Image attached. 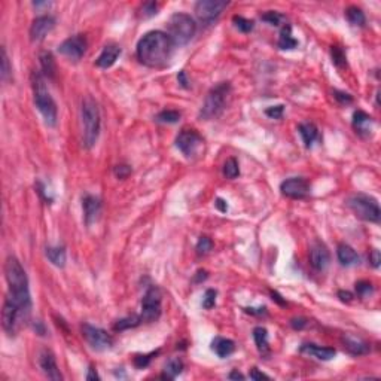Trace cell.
I'll use <instances>...</instances> for the list:
<instances>
[{
	"instance_id": "cell-30",
	"label": "cell",
	"mask_w": 381,
	"mask_h": 381,
	"mask_svg": "<svg viewBox=\"0 0 381 381\" xmlns=\"http://www.w3.org/2000/svg\"><path fill=\"white\" fill-rule=\"evenodd\" d=\"M182 371H184V362H182V359L173 357V359H170L169 362H167V365H166V368H164L162 378L173 380V378H176Z\"/></svg>"
},
{
	"instance_id": "cell-52",
	"label": "cell",
	"mask_w": 381,
	"mask_h": 381,
	"mask_svg": "<svg viewBox=\"0 0 381 381\" xmlns=\"http://www.w3.org/2000/svg\"><path fill=\"white\" fill-rule=\"evenodd\" d=\"M177 81H179V84L182 85L184 88H189V81H188V78H186V75H185V71H179V75H177Z\"/></svg>"
},
{
	"instance_id": "cell-27",
	"label": "cell",
	"mask_w": 381,
	"mask_h": 381,
	"mask_svg": "<svg viewBox=\"0 0 381 381\" xmlns=\"http://www.w3.org/2000/svg\"><path fill=\"white\" fill-rule=\"evenodd\" d=\"M45 253H46V258L49 259V262L52 265H56L58 268H63L66 265V258L67 256H66V250H64L63 246H48Z\"/></svg>"
},
{
	"instance_id": "cell-7",
	"label": "cell",
	"mask_w": 381,
	"mask_h": 381,
	"mask_svg": "<svg viewBox=\"0 0 381 381\" xmlns=\"http://www.w3.org/2000/svg\"><path fill=\"white\" fill-rule=\"evenodd\" d=\"M347 204L359 219L374 224L380 222V206L374 197L367 194H354L347 199Z\"/></svg>"
},
{
	"instance_id": "cell-38",
	"label": "cell",
	"mask_w": 381,
	"mask_h": 381,
	"mask_svg": "<svg viewBox=\"0 0 381 381\" xmlns=\"http://www.w3.org/2000/svg\"><path fill=\"white\" fill-rule=\"evenodd\" d=\"M356 294L360 298H367L369 297L372 292H374V286L372 283L368 282V280H360V282L356 283Z\"/></svg>"
},
{
	"instance_id": "cell-58",
	"label": "cell",
	"mask_w": 381,
	"mask_h": 381,
	"mask_svg": "<svg viewBox=\"0 0 381 381\" xmlns=\"http://www.w3.org/2000/svg\"><path fill=\"white\" fill-rule=\"evenodd\" d=\"M49 2H34L33 3V6L36 8V9H42V8H49Z\"/></svg>"
},
{
	"instance_id": "cell-36",
	"label": "cell",
	"mask_w": 381,
	"mask_h": 381,
	"mask_svg": "<svg viewBox=\"0 0 381 381\" xmlns=\"http://www.w3.org/2000/svg\"><path fill=\"white\" fill-rule=\"evenodd\" d=\"M331 56H332V63H334L338 69H342V67L347 66V57H346V52H344L339 46H332Z\"/></svg>"
},
{
	"instance_id": "cell-1",
	"label": "cell",
	"mask_w": 381,
	"mask_h": 381,
	"mask_svg": "<svg viewBox=\"0 0 381 381\" xmlns=\"http://www.w3.org/2000/svg\"><path fill=\"white\" fill-rule=\"evenodd\" d=\"M174 46L169 33L154 30L146 33L137 43V58L148 67H162L170 61Z\"/></svg>"
},
{
	"instance_id": "cell-20",
	"label": "cell",
	"mask_w": 381,
	"mask_h": 381,
	"mask_svg": "<svg viewBox=\"0 0 381 381\" xmlns=\"http://www.w3.org/2000/svg\"><path fill=\"white\" fill-rule=\"evenodd\" d=\"M121 48L118 45H106L104 49L101 51L99 58L96 60V64L100 69H109L116 63V60L121 56Z\"/></svg>"
},
{
	"instance_id": "cell-56",
	"label": "cell",
	"mask_w": 381,
	"mask_h": 381,
	"mask_svg": "<svg viewBox=\"0 0 381 381\" xmlns=\"http://www.w3.org/2000/svg\"><path fill=\"white\" fill-rule=\"evenodd\" d=\"M265 307H261V309H246V313H250V314H258V316H261V314H265Z\"/></svg>"
},
{
	"instance_id": "cell-19",
	"label": "cell",
	"mask_w": 381,
	"mask_h": 381,
	"mask_svg": "<svg viewBox=\"0 0 381 381\" xmlns=\"http://www.w3.org/2000/svg\"><path fill=\"white\" fill-rule=\"evenodd\" d=\"M299 352L302 354H307V356H311V357H316L319 360H331L335 357V349H331V347H320V346H316V344H311V342H307V344H302Z\"/></svg>"
},
{
	"instance_id": "cell-10",
	"label": "cell",
	"mask_w": 381,
	"mask_h": 381,
	"mask_svg": "<svg viewBox=\"0 0 381 381\" xmlns=\"http://www.w3.org/2000/svg\"><path fill=\"white\" fill-rule=\"evenodd\" d=\"M203 144H204V140L201 134L197 130H192V128H184L176 137V146L186 158L198 155Z\"/></svg>"
},
{
	"instance_id": "cell-15",
	"label": "cell",
	"mask_w": 381,
	"mask_h": 381,
	"mask_svg": "<svg viewBox=\"0 0 381 381\" xmlns=\"http://www.w3.org/2000/svg\"><path fill=\"white\" fill-rule=\"evenodd\" d=\"M56 27V18L51 15H41L33 20L30 27V39L33 42L43 41Z\"/></svg>"
},
{
	"instance_id": "cell-34",
	"label": "cell",
	"mask_w": 381,
	"mask_h": 381,
	"mask_svg": "<svg viewBox=\"0 0 381 381\" xmlns=\"http://www.w3.org/2000/svg\"><path fill=\"white\" fill-rule=\"evenodd\" d=\"M180 119V112L177 111H162L155 116V121L162 124H176Z\"/></svg>"
},
{
	"instance_id": "cell-51",
	"label": "cell",
	"mask_w": 381,
	"mask_h": 381,
	"mask_svg": "<svg viewBox=\"0 0 381 381\" xmlns=\"http://www.w3.org/2000/svg\"><path fill=\"white\" fill-rule=\"evenodd\" d=\"M291 325H292L294 329H302L304 326L307 325V322H305V319L298 317V319H292V320H291Z\"/></svg>"
},
{
	"instance_id": "cell-57",
	"label": "cell",
	"mask_w": 381,
	"mask_h": 381,
	"mask_svg": "<svg viewBox=\"0 0 381 381\" xmlns=\"http://www.w3.org/2000/svg\"><path fill=\"white\" fill-rule=\"evenodd\" d=\"M207 279V273L204 271V269H199L197 273V277H195V282L199 283L203 282V280H206Z\"/></svg>"
},
{
	"instance_id": "cell-11",
	"label": "cell",
	"mask_w": 381,
	"mask_h": 381,
	"mask_svg": "<svg viewBox=\"0 0 381 381\" xmlns=\"http://www.w3.org/2000/svg\"><path fill=\"white\" fill-rule=\"evenodd\" d=\"M82 335L93 350L104 352V350H109L113 346L112 337L104 329L97 328V326L88 325V323L82 325Z\"/></svg>"
},
{
	"instance_id": "cell-37",
	"label": "cell",
	"mask_w": 381,
	"mask_h": 381,
	"mask_svg": "<svg viewBox=\"0 0 381 381\" xmlns=\"http://www.w3.org/2000/svg\"><path fill=\"white\" fill-rule=\"evenodd\" d=\"M2 81L3 82H8L11 75H12V67L9 66V58H8V54H6V49L2 48Z\"/></svg>"
},
{
	"instance_id": "cell-3",
	"label": "cell",
	"mask_w": 381,
	"mask_h": 381,
	"mask_svg": "<svg viewBox=\"0 0 381 381\" xmlns=\"http://www.w3.org/2000/svg\"><path fill=\"white\" fill-rule=\"evenodd\" d=\"M31 88H33V100H34V106L38 107V111L45 119V124L48 127H56L57 118H58V112H57V104L54 99L51 97L46 84H45V78L41 71H33L31 73Z\"/></svg>"
},
{
	"instance_id": "cell-59",
	"label": "cell",
	"mask_w": 381,
	"mask_h": 381,
	"mask_svg": "<svg viewBox=\"0 0 381 381\" xmlns=\"http://www.w3.org/2000/svg\"><path fill=\"white\" fill-rule=\"evenodd\" d=\"M271 297H273V299H276V301H277L279 304H282V305H284V304H286V302H284V301L282 299V297H280V295H279L277 292H271Z\"/></svg>"
},
{
	"instance_id": "cell-48",
	"label": "cell",
	"mask_w": 381,
	"mask_h": 381,
	"mask_svg": "<svg viewBox=\"0 0 381 381\" xmlns=\"http://www.w3.org/2000/svg\"><path fill=\"white\" fill-rule=\"evenodd\" d=\"M249 377H250V380L255 381H259V380H271L269 378V375L267 374H264V372H259L256 368H253L252 371H250V374H249Z\"/></svg>"
},
{
	"instance_id": "cell-39",
	"label": "cell",
	"mask_w": 381,
	"mask_h": 381,
	"mask_svg": "<svg viewBox=\"0 0 381 381\" xmlns=\"http://www.w3.org/2000/svg\"><path fill=\"white\" fill-rule=\"evenodd\" d=\"M213 249V241L209 237H199L197 243V253L207 255Z\"/></svg>"
},
{
	"instance_id": "cell-46",
	"label": "cell",
	"mask_w": 381,
	"mask_h": 381,
	"mask_svg": "<svg viewBox=\"0 0 381 381\" xmlns=\"http://www.w3.org/2000/svg\"><path fill=\"white\" fill-rule=\"evenodd\" d=\"M113 173H115V176L116 177H119V179H125L128 174L131 173V169L125 166V164H119V166H116L115 169H113Z\"/></svg>"
},
{
	"instance_id": "cell-29",
	"label": "cell",
	"mask_w": 381,
	"mask_h": 381,
	"mask_svg": "<svg viewBox=\"0 0 381 381\" xmlns=\"http://www.w3.org/2000/svg\"><path fill=\"white\" fill-rule=\"evenodd\" d=\"M298 46V41L292 36V27L289 24H286L280 31V38H279V48L280 49H294Z\"/></svg>"
},
{
	"instance_id": "cell-12",
	"label": "cell",
	"mask_w": 381,
	"mask_h": 381,
	"mask_svg": "<svg viewBox=\"0 0 381 381\" xmlns=\"http://www.w3.org/2000/svg\"><path fill=\"white\" fill-rule=\"evenodd\" d=\"M229 3L225 0H199L195 5V15L204 24H212L226 9Z\"/></svg>"
},
{
	"instance_id": "cell-9",
	"label": "cell",
	"mask_w": 381,
	"mask_h": 381,
	"mask_svg": "<svg viewBox=\"0 0 381 381\" xmlns=\"http://www.w3.org/2000/svg\"><path fill=\"white\" fill-rule=\"evenodd\" d=\"M27 320V316L20 310L14 302H11L9 299L5 298L3 309H2V326L5 329V332L9 337H14L15 334L18 332V329Z\"/></svg>"
},
{
	"instance_id": "cell-4",
	"label": "cell",
	"mask_w": 381,
	"mask_h": 381,
	"mask_svg": "<svg viewBox=\"0 0 381 381\" xmlns=\"http://www.w3.org/2000/svg\"><path fill=\"white\" fill-rule=\"evenodd\" d=\"M81 121L84 130V146L91 149L96 146L99 140L100 127H101V116L97 101L93 97H85L81 104Z\"/></svg>"
},
{
	"instance_id": "cell-5",
	"label": "cell",
	"mask_w": 381,
	"mask_h": 381,
	"mask_svg": "<svg viewBox=\"0 0 381 381\" xmlns=\"http://www.w3.org/2000/svg\"><path fill=\"white\" fill-rule=\"evenodd\" d=\"M229 94H231L229 82H221L216 86H213L209 91L207 97L204 100V104L199 111V118L204 121H210L213 118H217L221 113L224 112Z\"/></svg>"
},
{
	"instance_id": "cell-33",
	"label": "cell",
	"mask_w": 381,
	"mask_h": 381,
	"mask_svg": "<svg viewBox=\"0 0 381 381\" xmlns=\"http://www.w3.org/2000/svg\"><path fill=\"white\" fill-rule=\"evenodd\" d=\"M222 171H224V176H225L226 179H235V177H239V174H240V167H239L237 159H235V158L226 159Z\"/></svg>"
},
{
	"instance_id": "cell-14",
	"label": "cell",
	"mask_w": 381,
	"mask_h": 381,
	"mask_svg": "<svg viewBox=\"0 0 381 381\" xmlns=\"http://www.w3.org/2000/svg\"><path fill=\"white\" fill-rule=\"evenodd\" d=\"M280 191L284 197L292 199H302L310 194V184L302 177H291L280 185Z\"/></svg>"
},
{
	"instance_id": "cell-17",
	"label": "cell",
	"mask_w": 381,
	"mask_h": 381,
	"mask_svg": "<svg viewBox=\"0 0 381 381\" xmlns=\"http://www.w3.org/2000/svg\"><path fill=\"white\" fill-rule=\"evenodd\" d=\"M39 365L42 368L43 374L49 378V380L54 381H61L63 380V375L58 369V365H57L56 356L51 350L48 349H43L41 352V356H39Z\"/></svg>"
},
{
	"instance_id": "cell-28",
	"label": "cell",
	"mask_w": 381,
	"mask_h": 381,
	"mask_svg": "<svg viewBox=\"0 0 381 381\" xmlns=\"http://www.w3.org/2000/svg\"><path fill=\"white\" fill-rule=\"evenodd\" d=\"M255 344L262 356L269 354V342H268V331L262 326H258L253 329Z\"/></svg>"
},
{
	"instance_id": "cell-49",
	"label": "cell",
	"mask_w": 381,
	"mask_h": 381,
	"mask_svg": "<svg viewBox=\"0 0 381 381\" xmlns=\"http://www.w3.org/2000/svg\"><path fill=\"white\" fill-rule=\"evenodd\" d=\"M88 381H99L100 380V375L97 374V371H96V368L94 367H89L88 369V374H86V377H85Z\"/></svg>"
},
{
	"instance_id": "cell-2",
	"label": "cell",
	"mask_w": 381,
	"mask_h": 381,
	"mask_svg": "<svg viewBox=\"0 0 381 381\" xmlns=\"http://www.w3.org/2000/svg\"><path fill=\"white\" fill-rule=\"evenodd\" d=\"M5 276L9 284V292L6 299L14 302L26 316H30L31 311V295L28 287V277L26 269L20 264L15 256H8L5 262Z\"/></svg>"
},
{
	"instance_id": "cell-55",
	"label": "cell",
	"mask_w": 381,
	"mask_h": 381,
	"mask_svg": "<svg viewBox=\"0 0 381 381\" xmlns=\"http://www.w3.org/2000/svg\"><path fill=\"white\" fill-rule=\"evenodd\" d=\"M34 331H36L39 335H45V334H46V329H45V326H43L42 322H36V323H34Z\"/></svg>"
},
{
	"instance_id": "cell-18",
	"label": "cell",
	"mask_w": 381,
	"mask_h": 381,
	"mask_svg": "<svg viewBox=\"0 0 381 381\" xmlns=\"http://www.w3.org/2000/svg\"><path fill=\"white\" fill-rule=\"evenodd\" d=\"M82 209H84L85 224L89 226L97 221L100 212H101V203L99 198L94 195H85L82 198Z\"/></svg>"
},
{
	"instance_id": "cell-45",
	"label": "cell",
	"mask_w": 381,
	"mask_h": 381,
	"mask_svg": "<svg viewBox=\"0 0 381 381\" xmlns=\"http://www.w3.org/2000/svg\"><path fill=\"white\" fill-rule=\"evenodd\" d=\"M334 99L338 101L339 104H350L353 103V97L347 93H342V91H334Z\"/></svg>"
},
{
	"instance_id": "cell-8",
	"label": "cell",
	"mask_w": 381,
	"mask_h": 381,
	"mask_svg": "<svg viewBox=\"0 0 381 381\" xmlns=\"http://www.w3.org/2000/svg\"><path fill=\"white\" fill-rule=\"evenodd\" d=\"M161 302H162L161 291L156 286H151L141 299V322H146V323L156 322L162 311Z\"/></svg>"
},
{
	"instance_id": "cell-54",
	"label": "cell",
	"mask_w": 381,
	"mask_h": 381,
	"mask_svg": "<svg viewBox=\"0 0 381 381\" xmlns=\"http://www.w3.org/2000/svg\"><path fill=\"white\" fill-rule=\"evenodd\" d=\"M228 378H229V380H244L246 377H244L241 372H239V371H232V372L228 375Z\"/></svg>"
},
{
	"instance_id": "cell-6",
	"label": "cell",
	"mask_w": 381,
	"mask_h": 381,
	"mask_svg": "<svg viewBox=\"0 0 381 381\" xmlns=\"http://www.w3.org/2000/svg\"><path fill=\"white\" fill-rule=\"evenodd\" d=\"M167 28H169V36L171 38L173 43L176 46H182L194 38L197 31V24L188 14L177 12L170 16Z\"/></svg>"
},
{
	"instance_id": "cell-41",
	"label": "cell",
	"mask_w": 381,
	"mask_h": 381,
	"mask_svg": "<svg viewBox=\"0 0 381 381\" xmlns=\"http://www.w3.org/2000/svg\"><path fill=\"white\" fill-rule=\"evenodd\" d=\"M216 297H217V294H216L214 289H207L206 294H204V298H203V307H204L206 310L213 309L214 304H216Z\"/></svg>"
},
{
	"instance_id": "cell-25",
	"label": "cell",
	"mask_w": 381,
	"mask_h": 381,
	"mask_svg": "<svg viewBox=\"0 0 381 381\" xmlns=\"http://www.w3.org/2000/svg\"><path fill=\"white\" fill-rule=\"evenodd\" d=\"M212 350L216 356L224 359V357H228L235 352V342L232 339L216 337L212 341Z\"/></svg>"
},
{
	"instance_id": "cell-40",
	"label": "cell",
	"mask_w": 381,
	"mask_h": 381,
	"mask_svg": "<svg viewBox=\"0 0 381 381\" xmlns=\"http://www.w3.org/2000/svg\"><path fill=\"white\" fill-rule=\"evenodd\" d=\"M158 352H152V353L149 354H139V356H136L134 357V365L136 368H139V369H143V368L149 367V364H151V360H152V357L156 356Z\"/></svg>"
},
{
	"instance_id": "cell-50",
	"label": "cell",
	"mask_w": 381,
	"mask_h": 381,
	"mask_svg": "<svg viewBox=\"0 0 381 381\" xmlns=\"http://www.w3.org/2000/svg\"><path fill=\"white\" fill-rule=\"evenodd\" d=\"M214 206L217 207V210H219V212H222V213L228 212V204H226L225 199H222V198H216Z\"/></svg>"
},
{
	"instance_id": "cell-16",
	"label": "cell",
	"mask_w": 381,
	"mask_h": 381,
	"mask_svg": "<svg viewBox=\"0 0 381 381\" xmlns=\"http://www.w3.org/2000/svg\"><path fill=\"white\" fill-rule=\"evenodd\" d=\"M331 262V253L328 250L323 243L320 241H316L313 243L310 247V264L311 267L317 271H323V269L328 268Z\"/></svg>"
},
{
	"instance_id": "cell-42",
	"label": "cell",
	"mask_w": 381,
	"mask_h": 381,
	"mask_svg": "<svg viewBox=\"0 0 381 381\" xmlns=\"http://www.w3.org/2000/svg\"><path fill=\"white\" fill-rule=\"evenodd\" d=\"M261 18H262V21L268 23L271 26H279L284 16L282 14H279V12H276V11H268V12H265V14L262 15Z\"/></svg>"
},
{
	"instance_id": "cell-47",
	"label": "cell",
	"mask_w": 381,
	"mask_h": 381,
	"mask_svg": "<svg viewBox=\"0 0 381 381\" xmlns=\"http://www.w3.org/2000/svg\"><path fill=\"white\" fill-rule=\"evenodd\" d=\"M369 261H371V264H372V267H374V268H378V267H380L381 256H380V252H378L377 249H372V250H371Z\"/></svg>"
},
{
	"instance_id": "cell-21",
	"label": "cell",
	"mask_w": 381,
	"mask_h": 381,
	"mask_svg": "<svg viewBox=\"0 0 381 381\" xmlns=\"http://www.w3.org/2000/svg\"><path fill=\"white\" fill-rule=\"evenodd\" d=\"M342 342H344V347L349 350V353L354 354V356H362V354H367L369 352V344L367 341L353 337V335H349V334L344 335Z\"/></svg>"
},
{
	"instance_id": "cell-35",
	"label": "cell",
	"mask_w": 381,
	"mask_h": 381,
	"mask_svg": "<svg viewBox=\"0 0 381 381\" xmlns=\"http://www.w3.org/2000/svg\"><path fill=\"white\" fill-rule=\"evenodd\" d=\"M232 23H234L235 27L240 30L241 33H250L255 27V23L252 20H247V18L240 16V15H234Z\"/></svg>"
},
{
	"instance_id": "cell-43",
	"label": "cell",
	"mask_w": 381,
	"mask_h": 381,
	"mask_svg": "<svg viewBox=\"0 0 381 381\" xmlns=\"http://www.w3.org/2000/svg\"><path fill=\"white\" fill-rule=\"evenodd\" d=\"M284 112V106L283 104H277V106H269L265 111V115L269 116L271 119H280Z\"/></svg>"
},
{
	"instance_id": "cell-32",
	"label": "cell",
	"mask_w": 381,
	"mask_h": 381,
	"mask_svg": "<svg viewBox=\"0 0 381 381\" xmlns=\"http://www.w3.org/2000/svg\"><path fill=\"white\" fill-rule=\"evenodd\" d=\"M140 323H141L140 316L133 314V316H128V317H124V319H119V320L115 323L113 329H115V331H125V329L136 328V326H139Z\"/></svg>"
},
{
	"instance_id": "cell-53",
	"label": "cell",
	"mask_w": 381,
	"mask_h": 381,
	"mask_svg": "<svg viewBox=\"0 0 381 381\" xmlns=\"http://www.w3.org/2000/svg\"><path fill=\"white\" fill-rule=\"evenodd\" d=\"M338 297L342 302H350L353 299V295L350 292H347V291H339Z\"/></svg>"
},
{
	"instance_id": "cell-22",
	"label": "cell",
	"mask_w": 381,
	"mask_h": 381,
	"mask_svg": "<svg viewBox=\"0 0 381 381\" xmlns=\"http://www.w3.org/2000/svg\"><path fill=\"white\" fill-rule=\"evenodd\" d=\"M39 63H41V69H42L43 78L45 79H56L57 76V64L52 52L49 51H41L39 54Z\"/></svg>"
},
{
	"instance_id": "cell-26",
	"label": "cell",
	"mask_w": 381,
	"mask_h": 381,
	"mask_svg": "<svg viewBox=\"0 0 381 381\" xmlns=\"http://www.w3.org/2000/svg\"><path fill=\"white\" fill-rule=\"evenodd\" d=\"M298 130H299V134H301L307 148H311L314 144V141L319 140V130L313 122H302V124H299Z\"/></svg>"
},
{
	"instance_id": "cell-31",
	"label": "cell",
	"mask_w": 381,
	"mask_h": 381,
	"mask_svg": "<svg viewBox=\"0 0 381 381\" xmlns=\"http://www.w3.org/2000/svg\"><path fill=\"white\" fill-rule=\"evenodd\" d=\"M346 16H347V21L352 24V26H365L367 23V18H365V14L360 8L357 6H349L347 11H346Z\"/></svg>"
},
{
	"instance_id": "cell-44",
	"label": "cell",
	"mask_w": 381,
	"mask_h": 381,
	"mask_svg": "<svg viewBox=\"0 0 381 381\" xmlns=\"http://www.w3.org/2000/svg\"><path fill=\"white\" fill-rule=\"evenodd\" d=\"M156 9H158V6H156L155 2H148V3H144V5L141 6V15H143L144 18L154 16V15L156 14Z\"/></svg>"
},
{
	"instance_id": "cell-24",
	"label": "cell",
	"mask_w": 381,
	"mask_h": 381,
	"mask_svg": "<svg viewBox=\"0 0 381 381\" xmlns=\"http://www.w3.org/2000/svg\"><path fill=\"white\" fill-rule=\"evenodd\" d=\"M337 256H338L341 265H344V267H352V265L359 264V255L356 253V250L352 246H349L346 243H341L337 247Z\"/></svg>"
},
{
	"instance_id": "cell-23",
	"label": "cell",
	"mask_w": 381,
	"mask_h": 381,
	"mask_svg": "<svg viewBox=\"0 0 381 381\" xmlns=\"http://www.w3.org/2000/svg\"><path fill=\"white\" fill-rule=\"evenodd\" d=\"M372 124H374V121H372V118L367 112L356 111L353 113V127L357 134H360V136H369Z\"/></svg>"
},
{
	"instance_id": "cell-13",
	"label": "cell",
	"mask_w": 381,
	"mask_h": 381,
	"mask_svg": "<svg viewBox=\"0 0 381 381\" xmlns=\"http://www.w3.org/2000/svg\"><path fill=\"white\" fill-rule=\"evenodd\" d=\"M86 48H88V42L84 34H75V36L67 38L58 46V52L61 56L67 57L71 61H79L85 56Z\"/></svg>"
}]
</instances>
